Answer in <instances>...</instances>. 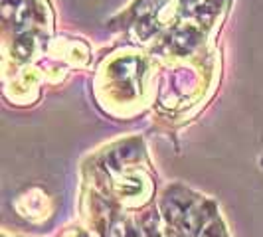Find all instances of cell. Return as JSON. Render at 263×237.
Here are the masks:
<instances>
[{
	"mask_svg": "<svg viewBox=\"0 0 263 237\" xmlns=\"http://www.w3.org/2000/svg\"><path fill=\"white\" fill-rule=\"evenodd\" d=\"M196 36L190 32V30H184V32H178L174 38H172V46L178 50L180 53H186L188 50H192L194 42H196Z\"/></svg>",
	"mask_w": 263,
	"mask_h": 237,
	"instance_id": "cell-1",
	"label": "cell"
},
{
	"mask_svg": "<svg viewBox=\"0 0 263 237\" xmlns=\"http://www.w3.org/2000/svg\"><path fill=\"white\" fill-rule=\"evenodd\" d=\"M109 237H127V229H125V225L121 224V222H117V224L111 227Z\"/></svg>",
	"mask_w": 263,
	"mask_h": 237,
	"instance_id": "cell-2",
	"label": "cell"
}]
</instances>
